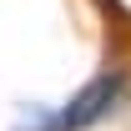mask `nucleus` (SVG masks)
Listing matches in <instances>:
<instances>
[{"label":"nucleus","mask_w":131,"mask_h":131,"mask_svg":"<svg viewBox=\"0 0 131 131\" xmlns=\"http://www.w3.org/2000/svg\"><path fill=\"white\" fill-rule=\"evenodd\" d=\"M126 91H131V71L126 66H106V71H96L66 106L46 111V131H91L96 121H106V116L121 106Z\"/></svg>","instance_id":"nucleus-1"}]
</instances>
